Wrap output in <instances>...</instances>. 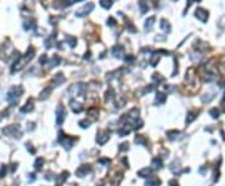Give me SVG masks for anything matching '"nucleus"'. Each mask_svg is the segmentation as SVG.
<instances>
[{"label":"nucleus","instance_id":"1","mask_svg":"<svg viewBox=\"0 0 225 186\" xmlns=\"http://www.w3.org/2000/svg\"><path fill=\"white\" fill-rule=\"evenodd\" d=\"M22 94H23V88L22 86H13V88H10L9 91H8V96H6L8 103H10L13 106H15L19 103Z\"/></svg>","mask_w":225,"mask_h":186},{"label":"nucleus","instance_id":"2","mask_svg":"<svg viewBox=\"0 0 225 186\" xmlns=\"http://www.w3.org/2000/svg\"><path fill=\"white\" fill-rule=\"evenodd\" d=\"M3 134L8 135V136H13V137H15V139H20L22 135H23V132H22V130H20L19 125H10L8 127H4Z\"/></svg>","mask_w":225,"mask_h":186},{"label":"nucleus","instance_id":"3","mask_svg":"<svg viewBox=\"0 0 225 186\" xmlns=\"http://www.w3.org/2000/svg\"><path fill=\"white\" fill-rule=\"evenodd\" d=\"M58 141H59L60 144L64 146L65 150H70L71 146H73V142H74V139H71V137L66 136L64 132L60 131V132H59V136H58Z\"/></svg>","mask_w":225,"mask_h":186},{"label":"nucleus","instance_id":"4","mask_svg":"<svg viewBox=\"0 0 225 186\" xmlns=\"http://www.w3.org/2000/svg\"><path fill=\"white\" fill-rule=\"evenodd\" d=\"M85 84L83 83H79V84H75V85H71L70 89L68 90V93H69L70 95H73V96H78V95H81L85 91Z\"/></svg>","mask_w":225,"mask_h":186},{"label":"nucleus","instance_id":"5","mask_svg":"<svg viewBox=\"0 0 225 186\" xmlns=\"http://www.w3.org/2000/svg\"><path fill=\"white\" fill-rule=\"evenodd\" d=\"M110 139V132L108 130H99L98 134H96V142L99 145H104L106 144Z\"/></svg>","mask_w":225,"mask_h":186},{"label":"nucleus","instance_id":"6","mask_svg":"<svg viewBox=\"0 0 225 186\" xmlns=\"http://www.w3.org/2000/svg\"><path fill=\"white\" fill-rule=\"evenodd\" d=\"M66 116V110L63 105H59L56 108V124L58 125H63Z\"/></svg>","mask_w":225,"mask_h":186},{"label":"nucleus","instance_id":"7","mask_svg":"<svg viewBox=\"0 0 225 186\" xmlns=\"http://www.w3.org/2000/svg\"><path fill=\"white\" fill-rule=\"evenodd\" d=\"M91 171V166L90 165H88V164H84V165H81L76 169V171H75V175L78 177H84L86 176V175Z\"/></svg>","mask_w":225,"mask_h":186},{"label":"nucleus","instance_id":"8","mask_svg":"<svg viewBox=\"0 0 225 186\" xmlns=\"http://www.w3.org/2000/svg\"><path fill=\"white\" fill-rule=\"evenodd\" d=\"M93 9H94V4L89 3L88 5H85V8L79 9V10H78V11H76L75 14H76V17L83 18V17H85V15H88L89 13H91V11H93Z\"/></svg>","mask_w":225,"mask_h":186},{"label":"nucleus","instance_id":"9","mask_svg":"<svg viewBox=\"0 0 225 186\" xmlns=\"http://www.w3.org/2000/svg\"><path fill=\"white\" fill-rule=\"evenodd\" d=\"M195 15H196V18L199 20L203 21V23H205V21L208 20V18H209V13L206 11L205 9H203V8H198L195 10Z\"/></svg>","mask_w":225,"mask_h":186},{"label":"nucleus","instance_id":"10","mask_svg":"<svg viewBox=\"0 0 225 186\" xmlns=\"http://www.w3.org/2000/svg\"><path fill=\"white\" fill-rule=\"evenodd\" d=\"M69 105H70V109L74 111L75 114H79V113H81L83 111V105L80 104V103H78L76 100H70V103H69Z\"/></svg>","mask_w":225,"mask_h":186},{"label":"nucleus","instance_id":"11","mask_svg":"<svg viewBox=\"0 0 225 186\" xmlns=\"http://www.w3.org/2000/svg\"><path fill=\"white\" fill-rule=\"evenodd\" d=\"M166 101V95L164 93H156V96H155V101L154 104L155 105H163L164 103Z\"/></svg>","mask_w":225,"mask_h":186},{"label":"nucleus","instance_id":"12","mask_svg":"<svg viewBox=\"0 0 225 186\" xmlns=\"http://www.w3.org/2000/svg\"><path fill=\"white\" fill-rule=\"evenodd\" d=\"M33 110H34V104H33V100H31V99H29V101L25 104L22 109H20V111H22V113H24V114L31 113Z\"/></svg>","mask_w":225,"mask_h":186},{"label":"nucleus","instance_id":"13","mask_svg":"<svg viewBox=\"0 0 225 186\" xmlns=\"http://www.w3.org/2000/svg\"><path fill=\"white\" fill-rule=\"evenodd\" d=\"M111 52H113V55H114L115 57H121V56H123V52H124V47H123L121 45H116V46L113 47Z\"/></svg>","mask_w":225,"mask_h":186},{"label":"nucleus","instance_id":"14","mask_svg":"<svg viewBox=\"0 0 225 186\" xmlns=\"http://www.w3.org/2000/svg\"><path fill=\"white\" fill-rule=\"evenodd\" d=\"M64 81H65V76L63 75L61 73L56 74V75L54 76V79H53V84H54V85H56V86H59V85H61Z\"/></svg>","mask_w":225,"mask_h":186},{"label":"nucleus","instance_id":"15","mask_svg":"<svg viewBox=\"0 0 225 186\" xmlns=\"http://www.w3.org/2000/svg\"><path fill=\"white\" fill-rule=\"evenodd\" d=\"M151 166H153L154 170H160L161 167H163V160H161L160 157L153 159V161H151Z\"/></svg>","mask_w":225,"mask_h":186},{"label":"nucleus","instance_id":"16","mask_svg":"<svg viewBox=\"0 0 225 186\" xmlns=\"http://www.w3.org/2000/svg\"><path fill=\"white\" fill-rule=\"evenodd\" d=\"M150 175H151V169H149V167H144V169H141L138 171V176L143 177V179L150 177Z\"/></svg>","mask_w":225,"mask_h":186},{"label":"nucleus","instance_id":"17","mask_svg":"<svg viewBox=\"0 0 225 186\" xmlns=\"http://www.w3.org/2000/svg\"><path fill=\"white\" fill-rule=\"evenodd\" d=\"M86 114H88L89 116H91V118L95 119V118H98V115H99V109L95 108V106H91V108H89V109H88Z\"/></svg>","mask_w":225,"mask_h":186},{"label":"nucleus","instance_id":"18","mask_svg":"<svg viewBox=\"0 0 225 186\" xmlns=\"http://www.w3.org/2000/svg\"><path fill=\"white\" fill-rule=\"evenodd\" d=\"M50 93H51V88H45L43 91H41L40 94H39V99L40 100H45V99H48L49 98V95H50Z\"/></svg>","mask_w":225,"mask_h":186},{"label":"nucleus","instance_id":"19","mask_svg":"<svg viewBox=\"0 0 225 186\" xmlns=\"http://www.w3.org/2000/svg\"><path fill=\"white\" fill-rule=\"evenodd\" d=\"M154 23H155V17H150L148 20L145 21V30H146V31H150L151 28H153Z\"/></svg>","mask_w":225,"mask_h":186},{"label":"nucleus","instance_id":"20","mask_svg":"<svg viewBox=\"0 0 225 186\" xmlns=\"http://www.w3.org/2000/svg\"><path fill=\"white\" fill-rule=\"evenodd\" d=\"M125 104H127V98L125 96H118L116 101H115L116 108H123V106H125Z\"/></svg>","mask_w":225,"mask_h":186},{"label":"nucleus","instance_id":"21","mask_svg":"<svg viewBox=\"0 0 225 186\" xmlns=\"http://www.w3.org/2000/svg\"><path fill=\"white\" fill-rule=\"evenodd\" d=\"M161 181L158 179V177H151L148 182L145 184V186H160Z\"/></svg>","mask_w":225,"mask_h":186},{"label":"nucleus","instance_id":"22","mask_svg":"<svg viewBox=\"0 0 225 186\" xmlns=\"http://www.w3.org/2000/svg\"><path fill=\"white\" fill-rule=\"evenodd\" d=\"M44 162H45V161H44V159H43V157H38V159H36V160H35L34 167H35V169L39 171V170L43 169V166H44Z\"/></svg>","mask_w":225,"mask_h":186},{"label":"nucleus","instance_id":"23","mask_svg":"<svg viewBox=\"0 0 225 186\" xmlns=\"http://www.w3.org/2000/svg\"><path fill=\"white\" fill-rule=\"evenodd\" d=\"M61 59H60V56H58V55H54L53 57H51V60H50V68H55L58 66L60 64Z\"/></svg>","mask_w":225,"mask_h":186},{"label":"nucleus","instance_id":"24","mask_svg":"<svg viewBox=\"0 0 225 186\" xmlns=\"http://www.w3.org/2000/svg\"><path fill=\"white\" fill-rule=\"evenodd\" d=\"M135 144H138V145H143V146H145L146 145V142H148V141H146V139H145V137L143 136V135H138L137 137H135Z\"/></svg>","mask_w":225,"mask_h":186},{"label":"nucleus","instance_id":"25","mask_svg":"<svg viewBox=\"0 0 225 186\" xmlns=\"http://www.w3.org/2000/svg\"><path fill=\"white\" fill-rule=\"evenodd\" d=\"M130 134V129H128V127H120V129L118 130V135L120 137H124V136H128Z\"/></svg>","mask_w":225,"mask_h":186},{"label":"nucleus","instance_id":"26","mask_svg":"<svg viewBox=\"0 0 225 186\" xmlns=\"http://www.w3.org/2000/svg\"><path fill=\"white\" fill-rule=\"evenodd\" d=\"M160 25H161V29H163L164 31H166V33H169V31L171 30V28H170V24L166 21L165 19H163L160 21Z\"/></svg>","mask_w":225,"mask_h":186},{"label":"nucleus","instance_id":"27","mask_svg":"<svg viewBox=\"0 0 225 186\" xmlns=\"http://www.w3.org/2000/svg\"><path fill=\"white\" fill-rule=\"evenodd\" d=\"M196 113H193V111H190L189 114H188V116H186V124L189 125V124H191L193 121H194L195 119H196Z\"/></svg>","mask_w":225,"mask_h":186},{"label":"nucleus","instance_id":"28","mask_svg":"<svg viewBox=\"0 0 225 186\" xmlns=\"http://www.w3.org/2000/svg\"><path fill=\"white\" fill-rule=\"evenodd\" d=\"M159 59H160V55L158 54V52H155V54L151 56V59H150V65H151V66H155L156 64L159 62Z\"/></svg>","mask_w":225,"mask_h":186},{"label":"nucleus","instance_id":"29","mask_svg":"<svg viewBox=\"0 0 225 186\" xmlns=\"http://www.w3.org/2000/svg\"><path fill=\"white\" fill-rule=\"evenodd\" d=\"M68 177H69V172H68V171H63L59 176H58V181L61 184V182H64Z\"/></svg>","mask_w":225,"mask_h":186},{"label":"nucleus","instance_id":"30","mask_svg":"<svg viewBox=\"0 0 225 186\" xmlns=\"http://www.w3.org/2000/svg\"><path fill=\"white\" fill-rule=\"evenodd\" d=\"M113 4V0H100V5L104 9H110Z\"/></svg>","mask_w":225,"mask_h":186},{"label":"nucleus","instance_id":"31","mask_svg":"<svg viewBox=\"0 0 225 186\" xmlns=\"http://www.w3.org/2000/svg\"><path fill=\"white\" fill-rule=\"evenodd\" d=\"M114 96H115V91H114L113 89H109L108 91L105 93V100H106V101H110Z\"/></svg>","mask_w":225,"mask_h":186},{"label":"nucleus","instance_id":"32","mask_svg":"<svg viewBox=\"0 0 225 186\" xmlns=\"http://www.w3.org/2000/svg\"><path fill=\"white\" fill-rule=\"evenodd\" d=\"M90 124H91V123H90V121H89L88 119H85V120H80V121H79V126L83 127V129H88V127L90 126Z\"/></svg>","mask_w":225,"mask_h":186},{"label":"nucleus","instance_id":"33","mask_svg":"<svg viewBox=\"0 0 225 186\" xmlns=\"http://www.w3.org/2000/svg\"><path fill=\"white\" fill-rule=\"evenodd\" d=\"M66 42H69L70 47H75V45H76V39L73 38V36H68V38H66Z\"/></svg>","mask_w":225,"mask_h":186},{"label":"nucleus","instance_id":"34","mask_svg":"<svg viewBox=\"0 0 225 186\" xmlns=\"http://www.w3.org/2000/svg\"><path fill=\"white\" fill-rule=\"evenodd\" d=\"M139 5H140V11H141V13H145L146 10H148V5H146L145 0H140Z\"/></svg>","mask_w":225,"mask_h":186},{"label":"nucleus","instance_id":"35","mask_svg":"<svg viewBox=\"0 0 225 186\" xmlns=\"http://www.w3.org/2000/svg\"><path fill=\"white\" fill-rule=\"evenodd\" d=\"M6 172H8V166L6 165H1V167H0V179L5 177Z\"/></svg>","mask_w":225,"mask_h":186},{"label":"nucleus","instance_id":"36","mask_svg":"<svg viewBox=\"0 0 225 186\" xmlns=\"http://www.w3.org/2000/svg\"><path fill=\"white\" fill-rule=\"evenodd\" d=\"M179 134H180L179 131H169L166 135H168V137H169L170 140H175V139H176L175 136H176V135H179Z\"/></svg>","mask_w":225,"mask_h":186},{"label":"nucleus","instance_id":"37","mask_svg":"<svg viewBox=\"0 0 225 186\" xmlns=\"http://www.w3.org/2000/svg\"><path fill=\"white\" fill-rule=\"evenodd\" d=\"M128 150H129V144L128 142H123V144H120L119 151H128Z\"/></svg>","mask_w":225,"mask_h":186},{"label":"nucleus","instance_id":"38","mask_svg":"<svg viewBox=\"0 0 225 186\" xmlns=\"http://www.w3.org/2000/svg\"><path fill=\"white\" fill-rule=\"evenodd\" d=\"M210 115L213 116V119H218L219 118V110L218 109H211L210 110Z\"/></svg>","mask_w":225,"mask_h":186},{"label":"nucleus","instance_id":"39","mask_svg":"<svg viewBox=\"0 0 225 186\" xmlns=\"http://www.w3.org/2000/svg\"><path fill=\"white\" fill-rule=\"evenodd\" d=\"M153 80L158 81V83H161V81L164 80V78H161V75H159V74H154V75H153Z\"/></svg>","mask_w":225,"mask_h":186},{"label":"nucleus","instance_id":"40","mask_svg":"<svg viewBox=\"0 0 225 186\" xmlns=\"http://www.w3.org/2000/svg\"><path fill=\"white\" fill-rule=\"evenodd\" d=\"M39 62L41 64V65H44L45 62H48V56H46V55H41L40 59H39Z\"/></svg>","mask_w":225,"mask_h":186},{"label":"nucleus","instance_id":"41","mask_svg":"<svg viewBox=\"0 0 225 186\" xmlns=\"http://www.w3.org/2000/svg\"><path fill=\"white\" fill-rule=\"evenodd\" d=\"M219 70H220V73L223 74V75H225V61L220 64V66H219Z\"/></svg>","mask_w":225,"mask_h":186},{"label":"nucleus","instance_id":"42","mask_svg":"<svg viewBox=\"0 0 225 186\" xmlns=\"http://www.w3.org/2000/svg\"><path fill=\"white\" fill-rule=\"evenodd\" d=\"M125 61L127 62H133V61H135V57L133 55H128L127 57H125Z\"/></svg>","mask_w":225,"mask_h":186},{"label":"nucleus","instance_id":"43","mask_svg":"<svg viewBox=\"0 0 225 186\" xmlns=\"http://www.w3.org/2000/svg\"><path fill=\"white\" fill-rule=\"evenodd\" d=\"M99 162L104 164V165H108V164H110V160H109V159H100V160H99Z\"/></svg>","mask_w":225,"mask_h":186},{"label":"nucleus","instance_id":"44","mask_svg":"<svg viewBox=\"0 0 225 186\" xmlns=\"http://www.w3.org/2000/svg\"><path fill=\"white\" fill-rule=\"evenodd\" d=\"M169 186H179V184H178V181L175 179H173V180L169 181Z\"/></svg>","mask_w":225,"mask_h":186},{"label":"nucleus","instance_id":"45","mask_svg":"<svg viewBox=\"0 0 225 186\" xmlns=\"http://www.w3.org/2000/svg\"><path fill=\"white\" fill-rule=\"evenodd\" d=\"M153 90H154V86H153V85H149V88L146 86L144 89V93H150V91H153Z\"/></svg>","mask_w":225,"mask_h":186},{"label":"nucleus","instance_id":"46","mask_svg":"<svg viewBox=\"0 0 225 186\" xmlns=\"http://www.w3.org/2000/svg\"><path fill=\"white\" fill-rule=\"evenodd\" d=\"M10 166H12V167H10V171H12V172H14L15 170H17V167H18V164H17V162H13V164H12V165H10Z\"/></svg>","mask_w":225,"mask_h":186},{"label":"nucleus","instance_id":"47","mask_svg":"<svg viewBox=\"0 0 225 186\" xmlns=\"http://www.w3.org/2000/svg\"><path fill=\"white\" fill-rule=\"evenodd\" d=\"M106 23H108L109 25H110V26H115V20H114L113 18H109Z\"/></svg>","mask_w":225,"mask_h":186},{"label":"nucleus","instance_id":"48","mask_svg":"<svg viewBox=\"0 0 225 186\" xmlns=\"http://www.w3.org/2000/svg\"><path fill=\"white\" fill-rule=\"evenodd\" d=\"M27 149H28V150H29L31 154H35V149L31 147V145H30V144H27Z\"/></svg>","mask_w":225,"mask_h":186},{"label":"nucleus","instance_id":"49","mask_svg":"<svg viewBox=\"0 0 225 186\" xmlns=\"http://www.w3.org/2000/svg\"><path fill=\"white\" fill-rule=\"evenodd\" d=\"M123 162H124V165L127 166V167H129V162H128V160L127 159H123Z\"/></svg>","mask_w":225,"mask_h":186},{"label":"nucleus","instance_id":"50","mask_svg":"<svg viewBox=\"0 0 225 186\" xmlns=\"http://www.w3.org/2000/svg\"><path fill=\"white\" fill-rule=\"evenodd\" d=\"M84 59H85V60H86V59H90V52H86L85 56H84Z\"/></svg>","mask_w":225,"mask_h":186},{"label":"nucleus","instance_id":"51","mask_svg":"<svg viewBox=\"0 0 225 186\" xmlns=\"http://www.w3.org/2000/svg\"><path fill=\"white\" fill-rule=\"evenodd\" d=\"M29 176H30V180H31V181H33V180L35 179V175H34V174H30Z\"/></svg>","mask_w":225,"mask_h":186},{"label":"nucleus","instance_id":"52","mask_svg":"<svg viewBox=\"0 0 225 186\" xmlns=\"http://www.w3.org/2000/svg\"><path fill=\"white\" fill-rule=\"evenodd\" d=\"M99 186H104V185H103V184H99Z\"/></svg>","mask_w":225,"mask_h":186},{"label":"nucleus","instance_id":"53","mask_svg":"<svg viewBox=\"0 0 225 186\" xmlns=\"http://www.w3.org/2000/svg\"><path fill=\"white\" fill-rule=\"evenodd\" d=\"M0 116H1V115H0ZM0 120H1V118H0Z\"/></svg>","mask_w":225,"mask_h":186},{"label":"nucleus","instance_id":"54","mask_svg":"<svg viewBox=\"0 0 225 186\" xmlns=\"http://www.w3.org/2000/svg\"><path fill=\"white\" fill-rule=\"evenodd\" d=\"M56 186H60V185H56Z\"/></svg>","mask_w":225,"mask_h":186}]
</instances>
